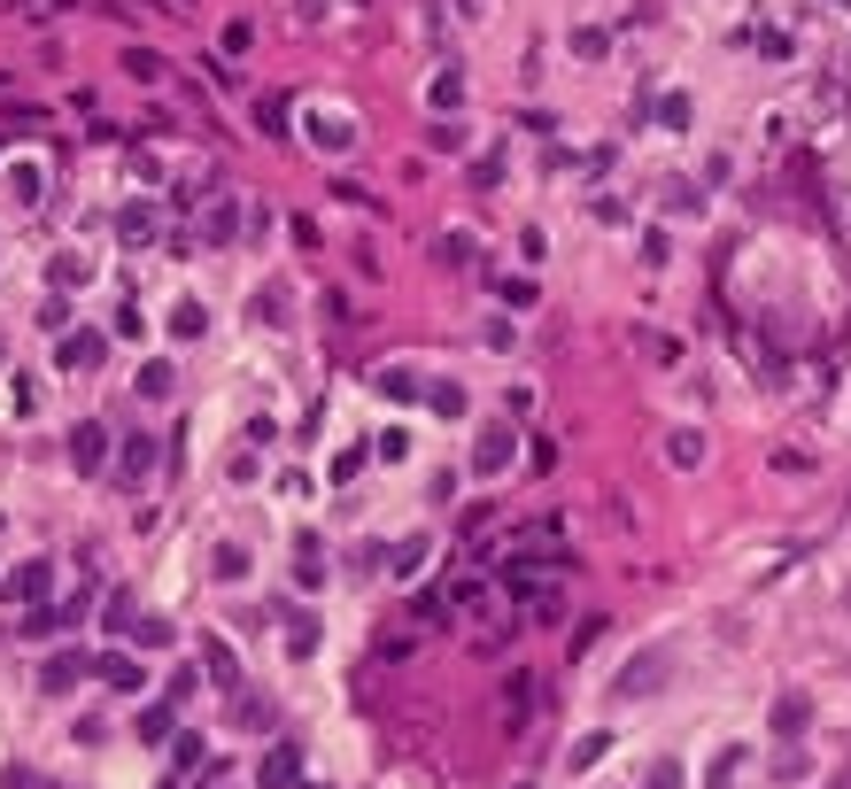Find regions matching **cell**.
I'll use <instances>...</instances> for the list:
<instances>
[{
  "label": "cell",
  "mask_w": 851,
  "mask_h": 789,
  "mask_svg": "<svg viewBox=\"0 0 851 789\" xmlns=\"http://www.w3.org/2000/svg\"><path fill=\"white\" fill-rule=\"evenodd\" d=\"M86 673H93V658H86V650H55V658L39 666V689H47V697H62V689H78Z\"/></svg>",
  "instance_id": "obj_1"
},
{
  "label": "cell",
  "mask_w": 851,
  "mask_h": 789,
  "mask_svg": "<svg viewBox=\"0 0 851 789\" xmlns=\"http://www.w3.org/2000/svg\"><path fill=\"white\" fill-rule=\"evenodd\" d=\"M70 465L101 472V465H109V434H101V426H78V434H70Z\"/></svg>",
  "instance_id": "obj_2"
},
{
  "label": "cell",
  "mask_w": 851,
  "mask_h": 789,
  "mask_svg": "<svg viewBox=\"0 0 851 789\" xmlns=\"http://www.w3.org/2000/svg\"><path fill=\"white\" fill-rule=\"evenodd\" d=\"M147 472H155V441L132 434V441H124V457H117V480H124V488H140Z\"/></svg>",
  "instance_id": "obj_3"
},
{
  "label": "cell",
  "mask_w": 851,
  "mask_h": 789,
  "mask_svg": "<svg viewBox=\"0 0 851 789\" xmlns=\"http://www.w3.org/2000/svg\"><path fill=\"white\" fill-rule=\"evenodd\" d=\"M264 789H302V751H294V743H279L264 759Z\"/></svg>",
  "instance_id": "obj_4"
},
{
  "label": "cell",
  "mask_w": 851,
  "mask_h": 789,
  "mask_svg": "<svg viewBox=\"0 0 851 789\" xmlns=\"http://www.w3.org/2000/svg\"><path fill=\"white\" fill-rule=\"evenodd\" d=\"M93 673H101L109 689H140V658H124V650H109V658H93Z\"/></svg>",
  "instance_id": "obj_5"
},
{
  "label": "cell",
  "mask_w": 851,
  "mask_h": 789,
  "mask_svg": "<svg viewBox=\"0 0 851 789\" xmlns=\"http://www.w3.org/2000/svg\"><path fill=\"white\" fill-rule=\"evenodd\" d=\"M62 364H70V372L101 364V333H70V341H62Z\"/></svg>",
  "instance_id": "obj_6"
},
{
  "label": "cell",
  "mask_w": 851,
  "mask_h": 789,
  "mask_svg": "<svg viewBox=\"0 0 851 789\" xmlns=\"http://www.w3.org/2000/svg\"><path fill=\"white\" fill-rule=\"evenodd\" d=\"M256 124H264L271 140H287V101H279V93H264V101H256Z\"/></svg>",
  "instance_id": "obj_7"
},
{
  "label": "cell",
  "mask_w": 851,
  "mask_h": 789,
  "mask_svg": "<svg viewBox=\"0 0 851 789\" xmlns=\"http://www.w3.org/2000/svg\"><path fill=\"white\" fill-rule=\"evenodd\" d=\"M124 70H132V78H140V86H155V78H163V62L147 55V47H124Z\"/></svg>",
  "instance_id": "obj_8"
},
{
  "label": "cell",
  "mask_w": 851,
  "mask_h": 789,
  "mask_svg": "<svg viewBox=\"0 0 851 789\" xmlns=\"http://www.w3.org/2000/svg\"><path fill=\"white\" fill-rule=\"evenodd\" d=\"M124 240H132V248H140V240H155V209H124Z\"/></svg>",
  "instance_id": "obj_9"
},
{
  "label": "cell",
  "mask_w": 851,
  "mask_h": 789,
  "mask_svg": "<svg viewBox=\"0 0 851 789\" xmlns=\"http://www.w3.org/2000/svg\"><path fill=\"white\" fill-rule=\"evenodd\" d=\"M140 735H147V743H163V735H171V704H147V712H140Z\"/></svg>",
  "instance_id": "obj_10"
},
{
  "label": "cell",
  "mask_w": 851,
  "mask_h": 789,
  "mask_svg": "<svg viewBox=\"0 0 851 789\" xmlns=\"http://www.w3.org/2000/svg\"><path fill=\"white\" fill-rule=\"evenodd\" d=\"M287 627H294V635H287V650H294V658H302V650L318 643V619H310V612H294V619H287Z\"/></svg>",
  "instance_id": "obj_11"
},
{
  "label": "cell",
  "mask_w": 851,
  "mask_h": 789,
  "mask_svg": "<svg viewBox=\"0 0 851 789\" xmlns=\"http://www.w3.org/2000/svg\"><path fill=\"white\" fill-rule=\"evenodd\" d=\"M202 751H209L202 735H178V743H171V766H178V774H186V766H202Z\"/></svg>",
  "instance_id": "obj_12"
},
{
  "label": "cell",
  "mask_w": 851,
  "mask_h": 789,
  "mask_svg": "<svg viewBox=\"0 0 851 789\" xmlns=\"http://www.w3.org/2000/svg\"><path fill=\"white\" fill-rule=\"evenodd\" d=\"M209 673H217V681L233 689V681H240V658H233V650H225V643H209Z\"/></svg>",
  "instance_id": "obj_13"
},
{
  "label": "cell",
  "mask_w": 851,
  "mask_h": 789,
  "mask_svg": "<svg viewBox=\"0 0 851 789\" xmlns=\"http://www.w3.org/2000/svg\"><path fill=\"white\" fill-rule=\"evenodd\" d=\"M240 233V217H233V202H217L209 209V240H233Z\"/></svg>",
  "instance_id": "obj_14"
},
{
  "label": "cell",
  "mask_w": 851,
  "mask_h": 789,
  "mask_svg": "<svg viewBox=\"0 0 851 789\" xmlns=\"http://www.w3.org/2000/svg\"><path fill=\"white\" fill-rule=\"evenodd\" d=\"M233 720H240V728H271V704H264V697H240Z\"/></svg>",
  "instance_id": "obj_15"
},
{
  "label": "cell",
  "mask_w": 851,
  "mask_h": 789,
  "mask_svg": "<svg viewBox=\"0 0 851 789\" xmlns=\"http://www.w3.org/2000/svg\"><path fill=\"white\" fill-rule=\"evenodd\" d=\"M140 395H171V364H147V372H140Z\"/></svg>",
  "instance_id": "obj_16"
}]
</instances>
